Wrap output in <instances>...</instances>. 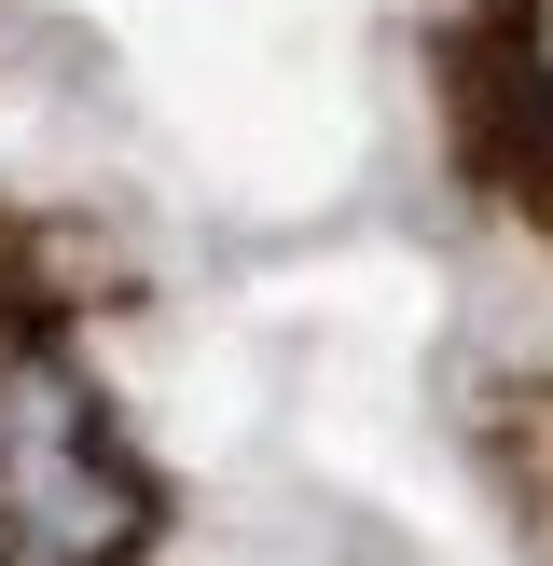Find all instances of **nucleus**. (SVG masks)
<instances>
[{"instance_id": "1", "label": "nucleus", "mask_w": 553, "mask_h": 566, "mask_svg": "<svg viewBox=\"0 0 553 566\" xmlns=\"http://www.w3.org/2000/svg\"><path fill=\"white\" fill-rule=\"evenodd\" d=\"M153 553V470L125 457L111 401L70 346L0 318V566H138Z\"/></svg>"}, {"instance_id": "2", "label": "nucleus", "mask_w": 553, "mask_h": 566, "mask_svg": "<svg viewBox=\"0 0 553 566\" xmlns=\"http://www.w3.org/2000/svg\"><path fill=\"white\" fill-rule=\"evenodd\" d=\"M484 470H498V497L525 512V539L553 553V374H512L484 401Z\"/></svg>"}, {"instance_id": "3", "label": "nucleus", "mask_w": 553, "mask_h": 566, "mask_svg": "<svg viewBox=\"0 0 553 566\" xmlns=\"http://www.w3.org/2000/svg\"><path fill=\"white\" fill-rule=\"evenodd\" d=\"M484 166L512 180V208L553 235V70H540V55H498V125H484Z\"/></svg>"}]
</instances>
